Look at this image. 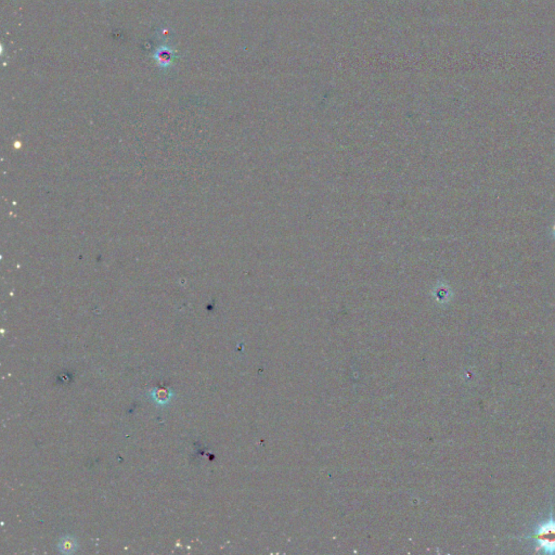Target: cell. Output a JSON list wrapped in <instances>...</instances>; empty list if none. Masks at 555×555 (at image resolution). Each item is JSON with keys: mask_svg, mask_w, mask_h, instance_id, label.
Segmentation results:
<instances>
[{"mask_svg": "<svg viewBox=\"0 0 555 555\" xmlns=\"http://www.w3.org/2000/svg\"><path fill=\"white\" fill-rule=\"evenodd\" d=\"M521 539L529 540L535 545V551L544 554H555V516L552 506L549 516L535 527L534 531Z\"/></svg>", "mask_w": 555, "mask_h": 555, "instance_id": "obj_1", "label": "cell"}, {"mask_svg": "<svg viewBox=\"0 0 555 555\" xmlns=\"http://www.w3.org/2000/svg\"><path fill=\"white\" fill-rule=\"evenodd\" d=\"M77 545L78 544L75 538L71 537V536H67V537H63L60 540L59 550L60 552H62L64 554H71L76 551Z\"/></svg>", "mask_w": 555, "mask_h": 555, "instance_id": "obj_2", "label": "cell"}, {"mask_svg": "<svg viewBox=\"0 0 555 555\" xmlns=\"http://www.w3.org/2000/svg\"><path fill=\"white\" fill-rule=\"evenodd\" d=\"M151 395L153 396V398L157 401V403L166 404L167 401L170 400L171 393L168 390H165V389H158V390L153 391V393H151Z\"/></svg>", "mask_w": 555, "mask_h": 555, "instance_id": "obj_3", "label": "cell"}]
</instances>
